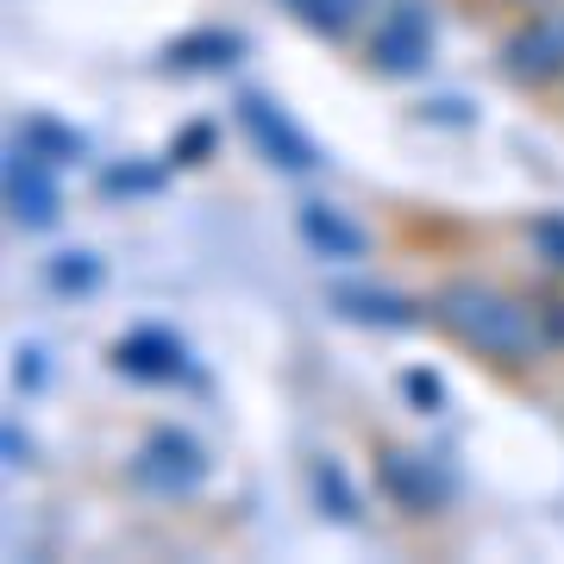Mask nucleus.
Returning a JSON list of instances; mask_svg holds the SVG:
<instances>
[{
    "mask_svg": "<svg viewBox=\"0 0 564 564\" xmlns=\"http://www.w3.org/2000/svg\"><path fill=\"white\" fill-rule=\"evenodd\" d=\"M426 51H433V32H426V13L421 7H389L383 25H377V39H370V57L377 69H421Z\"/></svg>",
    "mask_w": 564,
    "mask_h": 564,
    "instance_id": "nucleus-4",
    "label": "nucleus"
},
{
    "mask_svg": "<svg viewBox=\"0 0 564 564\" xmlns=\"http://www.w3.org/2000/svg\"><path fill=\"white\" fill-rule=\"evenodd\" d=\"M307 32H321V39H351L370 13H377V0H282Z\"/></svg>",
    "mask_w": 564,
    "mask_h": 564,
    "instance_id": "nucleus-5",
    "label": "nucleus"
},
{
    "mask_svg": "<svg viewBox=\"0 0 564 564\" xmlns=\"http://www.w3.org/2000/svg\"><path fill=\"white\" fill-rule=\"evenodd\" d=\"M245 126H251V132H258L263 144H270V151H276V163H314V151H307V144L295 139V126L282 120V113H276L270 101H245Z\"/></svg>",
    "mask_w": 564,
    "mask_h": 564,
    "instance_id": "nucleus-7",
    "label": "nucleus"
},
{
    "mask_svg": "<svg viewBox=\"0 0 564 564\" xmlns=\"http://www.w3.org/2000/svg\"><path fill=\"white\" fill-rule=\"evenodd\" d=\"M7 202H13L20 226L57 220V158H39L32 144H20L7 158Z\"/></svg>",
    "mask_w": 564,
    "mask_h": 564,
    "instance_id": "nucleus-3",
    "label": "nucleus"
},
{
    "mask_svg": "<svg viewBox=\"0 0 564 564\" xmlns=\"http://www.w3.org/2000/svg\"><path fill=\"white\" fill-rule=\"evenodd\" d=\"M302 232H307V239H321L326 251H339V258H358V251H364V232H358V226H345L333 207H307Z\"/></svg>",
    "mask_w": 564,
    "mask_h": 564,
    "instance_id": "nucleus-8",
    "label": "nucleus"
},
{
    "mask_svg": "<svg viewBox=\"0 0 564 564\" xmlns=\"http://www.w3.org/2000/svg\"><path fill=\"white\" fill-rule=\"evenodd\" d=\"M433 314H440L445 333H452L470 358H484L489 370L527 377V370L545 358L540 314L527 302H514L508 289H496V282H445L440 295H433Z\"/></svg>",
    "mask_w": 564,
    "mask_h": 564,
    "instance_id": "nucleus-1",
    "label": "nucleus"
},
{
    "mask_svg": "<svg viewBox=\"0 0 564 564\" xmlns=\"http://www.w3.org/2000/svg\"><path fill=\"white\" fill-rule=\"evenodd\" d=\"M502 76L521 88H545L564 76V7H533L502 39Z\"/></svg>",
    "mask_w": 564,
    "mask_h": 564,
    "instance_id": "nucleus-2",
    "label": "nucleus"
},
{
    "mask_svg": "<svg viewBox=\"0 0 564 564\" xmlns=\"http://www.w3.org/2000/svg\"><path fill=\"white\" fill-rule=\"evenodd\" d=\"M377 470H383L389 489H395V496H408L414 508H433L445 496V484H440V477H426V464L414 458V452H383V458H377Z\"/></svg>",
    "mask_w": 564,
    "mask_h": 564,
    "instance_id": "nucleus-6",
    "label": "nucleus"
}]
</instances>
